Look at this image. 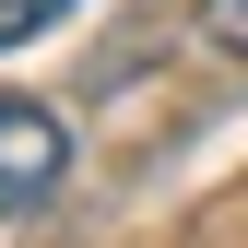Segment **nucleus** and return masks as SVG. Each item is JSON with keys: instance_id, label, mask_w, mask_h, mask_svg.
<instances>
[{"instance_id": "obj_1", "label": "nucleus", "mask_w": 248, "mask_h": 248, "mask_svg": "<svg viewBox=\"0 0 248 248\" xmlns=\"http://www.w3.org/2000/svg\"><path fill=\"white\" fill-rule=\"evenodd\" d=\"M59 177H71V130H59V107L0 95V213H36Z\"/></svg>"}, {"instance_id": "obj_2", "label": "nucleus", "mask_w": 248, "mask_h": 248, "mask_svg": "<svg viewBox=\"0 0 248 248\" xmlns=\"http://www.w3.org/2000/svg\"><path fill=\"white\" fill-rule=\"evenodd\" d=\"M59 12H71V0H0V47H24V36H47Z\"/></svg>"}, {"instance_id": "obj_3", "label": "nucleus", "mask_w": 248, "mask_h": 248, "mask_svg": "<svg viewBox=\"0 0 248 248\" xmlns=\"http://www.w3.org/2000/svg\"><path fill=\"white\" fill-rule=\"evenodd\" d=\"M201 36L225 47V59H248V0H201Z\"/></svg>"}]
</instances>
